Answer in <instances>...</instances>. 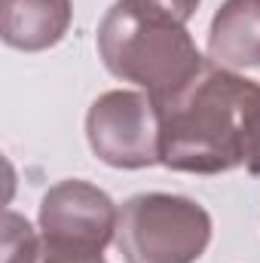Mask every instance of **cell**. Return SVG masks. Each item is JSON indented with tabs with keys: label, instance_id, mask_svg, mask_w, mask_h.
Wrapping results in <instances>:
<instances>
[{
	"label": "cell",
	"instance_id": "obj_1",
	"mask_svg": "<svg viewBox=\"0 0 260 263\" xmlns=\"http://www.w3.org/2000/svg\"><path fill=\"white\" fill-rule=\"evenodd\" d=\"M260 83L205 62L181 89L153 98L159 117V165L220 175L245 162V135Z\"/></svg>",
	"mask_w": 260,
	"mask_h": 263
},
{
	"label": "cell",
	"instance_id": "obj_6",
	"mask_svg": "<svg viewBox=\"0 0 260 263\" xmlns=\"http://www.w3.org/2000/svg\"><path fill=\"white\" fill-rule=\"evenodd\" d=\"M70 18V0H0L3 43L22 52H43L62 43Z\"/></svg>",
	"mask_w": 260,
	"mask_h": 263
},
{
	"label": "cell",
	"instance_id": "obj_5",
	"mask_svg": "<svg viewBox=\"0 0 260 263\" xmlns=\"http://www.w3.org/2000/svg\"><path fill=\"white\" fill-rule=\"evenodd\" d=\"M120 208L101 187L67 178L40 202V236L52 245L101 254L117 236Z\"/></svg>",
	"mask_w": 260,
	"mask_h": 263
},
{
	"label": "cell",
	"instance_id": "obj_10",
	"mask_svg": "<svg viewBox=\"0 0 260 263\" xmlns=\"http://www.w3.org/2000/svg\"><path fill=\"white\" fill-rule=\"evenodd\" d=\"M147 3H153V6H159V9H165L169 15H175L178 22H190L196 15V9H199V3L202 0H147Z\"/></svg>",
	"mask_w": 260,
	"mask_h": 263
},
{
	"label": "cell",
	"instance_id": "obj_4",
	"mask_svg": "<svg viewBox=\"0 0 260 263\" xmlns=\"http://www.w3.org/2000/svg\"><path fill=\"white\" fill-rule=\"evenodd\" d=\"M86 141L110 168H147L159 162V117L147 92L114 89L92 101L86 114Z\"/></svg>",
	"mask_w": 260,
	"mask_h": 263
},
{
	"label": "cell",
	"instance_id": "obj_3",
	"mask_svg": "<svg viewBox=\"0 0 260 263\" xmlns=\"http://www.w3.org/2000/svg\"><path fill=\"white\" fill-rule=\"evenodd\" d=\"M114 242L126 263H196L211 242V214L187 196L138 193L120 208Z\"/></svg>",
	"mask_w": 260,
	"mask_h": 263
},
{
	"label": "cell",
	"instance_id": "obj_7",
	"mask_svg": "<svg viewBox=\"0 0 260 263\" xmlns=\"http://www.w3.org/2000/svg\"><path fill=\"white\" fill-rule=\"evenodd\" d=\"M208 59L220 67H260V0H227L208 31Z\"/></svg>",
	"mask_w": 260,
	"mask_h": 263
},
{
	"label": "cell",
	"instance_id": "obj_9",
	"mask_svg": "<svg viewBox=\"0 0 260 263\" xmlns=\"http://www.w3.org/2000/svg\"><path fill=\"white\" fill-rule=\"evenodd\" d=\"M251 175H260V95L251 110V123H248V135H245V162H242Z\"/></svg>",
	"mask_w": 260,
	"mask_h": 263
},
{
	"label": "cell",
	"instance_id": "obj_8",
	"mask_svg": "<svg viewBox=\"0 0 260 263\" xmlns=\"http://www.w3.org/2000/svg\"><path fill=\"white\" fill-rule=\"evenodd\" d=\"M3 263H104L95 251H77L46 242L22 214H3Z\"/></svg>",
	"mask_w": 260,
	"mask_h": 263
},
{
	"label": "cell",
	"instance_id": "obj_2",
	"mask_svg": "<svg viewBox=\"0 0 260 263\" xmlns=\"http://www.w3.org/2000/svg\"><path fill=\"white\" fill-rule=\"evenodd\" d=\"M95 43L104 67L150 98L181 89L205 65L187 25L147 0H117L101 18Z\"/></svg>",
	"mask_w": 260,
	"mask_h": 263
}]
</instances>
